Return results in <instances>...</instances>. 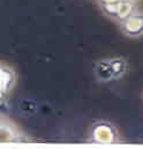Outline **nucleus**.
I'll use <instances>...</instances> for the list:
<instances>
[{"mask_svg": "<svg viewBox=\"0 0 143 149\" xmlns=\"http://www.w3.org/2000/svg\"><path fill=\"white\" fill-rule=\"evenodd\" d=\"M101 9L103 14L111 19V20H118V12H119V1L115 2H107V3H99Z\"/></svg>", "mask_w": 143, "mask_h": 149, "instance_id": "nucleus-8", "label": "nucleus"}, {"mask_svg": "<svg viewBox=\"0 0 143 149\" xmlns=\"http://www.w3.org/2000/svg\"><path fill=\"white\" fill-rule=\"evenodd\" d=\"M98 3H107V2H115V1H119V0H97Z\"/></svg>", "mask_w": 143, "mask_h": 149, "instance_id": "nucleus-9", "label": "nucleus"}, {"mask_svg": "<svg viewBox=\"0 0 143 149\" xmlns=\"http://www.w3.org/2000/svg\"><path fill=\"white\" fill-rule=\"evenodd\" d=\"M88 142L96 145H115L119 142V132L108 120H98L89 130Z\"/></svg>", "mask_w": 143, "mask_h": 149, "instance_id": "nucleus-1", "label": "nucleus"}, {"mask_svg": "<svg viewBox=\"0 0 143 149\" xmlns=\"http://www.w3.org/2000/svg\"><path fill=\"white\" fill-rule=\"evenodd\" d=\"M119 24L126 37L140 38L143 36V13L135 12L124 21L119 22Z\"/></svg>", "mask_w": 143, "mask_h": 149, "instance_id": "nucleus-2", "label": "nucleus"}, {"mask_svg": "<svg viewBox=\"0 0 143 149\" xmlns=\"http://www.w3.org/2000/svg\"><path fill=\"white\" fill-rule=\"evenodd\" d=\"M17 82V75L14 68H12L9 65L1 63L0 65V95L1 101L7 97L10 91L14 89Z\"/></svg>", "mask_w": 143, "mask_h": 149, "instance_id": "nucleus-3", "label": "nucleus"}, {"mask_svg": "<svg viewBox=\"0 0 143 149\" xmlns=\"http://www.w3.org/2000/svg\"><path fill=\"white\" fill-rule=\"evenodd\" d=\"M20 139V132L16 130V126L10 123L8 119L1 120V142H10Z\"/></svg>", "mask_w": 143, "mask_h": 149, "instance_id": "nucleus-5", "label": "nucleus"}, {"mask_svg": "<svg viewBox=\"0 0 143 149\" xmlns=\"http://www.w3.org/2000/svg\"><path fill=\"white\" fill-rule=\"evenodd\" d=\"M132 1H135V2H136V1H139V0H132Z\"/></svg>", "mask_w": 143, "mask_h": 149, "instance_id": "nucleus-10", "label": "nucleus"}, {"mask_svg": "<svg viewBox=\"0 0 143 149\" xmlns=\"http://www.w3.org/2000/svg\"><path fill=\"white\" fill-rule=\"evenodd\" d=\"M136 12L135 1L132 0H119V12H118V22L124 21L132 14Z\"/></svg>", "mask_w": 143, "mask_h": 149, "instance_id": "nucleus-7", "label": "nucleus"}, {"mask_svg": "<svg viewBox=\"0 0 143 149\" xmlns=\"http://www.w3.org/2000/svg\"><path fill=\"white\" fill-rule=\"evenodd\" d=\"M108 60H110L112 70H113V79L114 80L121 79L127 72L126 59L121 56H113V57H108Z\"/></svg>", "mask_w": 143, "mask_h": 149, "instance_id": "nucleus-6", "label": "nucleus"}, {"mask_svg": "<svg viewBox=\"0 0 143 149\" xmlns=\"http://www.w3.org/2000/svg\"><path fill=\"white\" fill-rule=\"evenodd\" d=\"M94 74L98 82L101 83H107L111 81H114L113 79V70L111 66V63L108 58L99 59L94 65Z\"/></svg>", "mask_w": 143, "mask_h": 149, "instance_id": "nucleus-4", "label": "nucleus"}]
</instances>
